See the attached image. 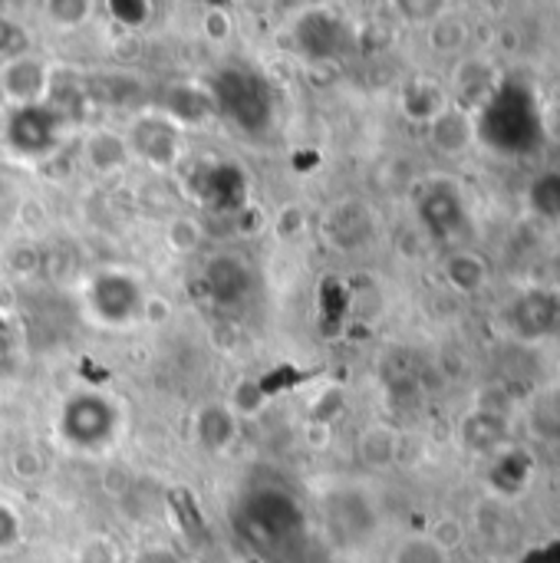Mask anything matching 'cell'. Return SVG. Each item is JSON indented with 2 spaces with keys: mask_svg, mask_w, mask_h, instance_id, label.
I'll return each mask as SVG.
<instances>
[{
  "mask_svg": "<svg viewBox=\"0 0 560 563\" xmlns=\"http://www.w3.org/2000/svg\"><path fill=\"white\" fill-rule=\"evenodd\" d=\"M116 405L96 392H83V395H73L64 412H60V432L70 445H80V448H100L106 441H113L116 435Z\"/></svg>",
  "mask_w": 560,
  "mask_h": 563,
  "instance_id": "obj_2",
  "label": "cell"
},
{
  "mask_svg": "<svg viewBox=\"0 0 560 563\" xmlns=\"http://www.w3.org/2000/svg\"><path fill=\"white\" fill-rule=\"evenodd\" d=\"M212 100L221 110V116H228L238 129L244 133H258L271 123V90L241 70H228L215 80L212 87Z\"/></svg>",
  "mask_w": 560,
  "mask_h": 563,
  "instance_id": "obj_1",
  "label": "cell"
},
{
  "mask_svg": "<svg viewBox=\"0 0 560 563\" xmlns=\"http://www.w3.org/2000/svg\"><path fill=\"white\" fill-rule=\"evenodd\" d=\"M205 31H208L215 41H221V37H225V31H228V18H225V14H208Z\"/></svg>",
  "mask_w": 560,
  "mask_h": 563,
  "instance_id": "obj_16",
  "label": "cell"
},
{
  "mask_svg": "<svg viewBox=\"0 0 560 563\" xmlns=\"http://www.w3.org/2000/svg\"><path fill=\"white\" fill-rule=\"evenodd\" d=\"M297 520H300L297 504L287 494L274 491V487H264V491H258V494H251L244 501V524L261 540H281V537H287L297 527Z\"/></svg>",
  "mask_w": 560,
  "mask_h": 563,
  "instance_id": "obj_4",
  "label": "cell"
},
{
  "mask_svg": "<svg viewBox=\"0 0 560 563\" xmlns=\"http://www.w3.org/2000/svg\"><path fill=\"white\" fill-rule=\"evenodd\" d=\"M428 540L448 553L452 547H458V543H461V524H458V520H452V517H445V520H438V524H435V530H432V537H428Z\"/></svg>",
  "mask_w": 560,
  "mask_h": 563,
  "instance_id": "obj_15",
  "label": "cell"
},
{
  "mask_svg": "<svg viewBox=\"0 0 560 563\" xmlns=\"http://www.w3.org/2000/svg\"><path fill=\"white\" fill-rule=\"evenodd\" d=\"M392 563H445V550L428 537H412L392 553Z\"/></svg>",
  "mask_w": 560,
  "mask_h": 563,
  "instance_id": "obj_11",
  "label": "cell"
},
{
  "mask_svg": "<svg viewBox=\"0 0 560 563\" xmlns=\"http://www.w3.org/2000/svg\"><path fill=\"white\" fill-rule=\"evenodd\" d=\"M0 87H4L8 100L21 106H37L41 93L47 90V67L27 54L18 60H8L4 70H0Z\"/></svg>",
  "mask_w": 560,
  "mask_h": 563,
  "instance_id": "obj_7",
  "label": "cell"
},
{
  "mask_svg": "<svg viewBox=\"0 0 560 563\" xmlns=\"http://www.w3.org/2000/svg\"><path fill=\"white\" fill-rule=\"evenodd\" d=\"M235 428H238V418H235V412L225 409V405H205V409L198 412V418H195V435H198V441H202L208 451L228 448L231 438H235Z\"/></svg>",
  "mask_w": 560,
  "mask_h": 563,
  "instance_id": "obj_9",
  "label": "cell"
},
{
  "mask_svg": "<svg viewBox=\"0 0 560 563\" xmlns=\"http://www.w3.org/2000/svg\"><path fill=\"white\" fill-rule=\"evenodd\" d=\"M21 533H24L21 514L11 504H0V550H14L21 543Z\"/></svg>",
  "mask_w": 560,
  "mask_h": 563,
  "instance_id": "obj_12",
  "label": "cell"
},
{
  "mask_svg": "<svg viewBox=\"0 0 560 563\" xmlns=\"http://www.w3.org/2000/svg\"><path fill=\"white\" fill-rule=\"evenodd\" d=\"M77 563H116V550H113V540L106 537H93L80 547V556Z\"/></svg>",
  "mask_w": 560,
  "mask_h": 563,
  "instance_id": "obj_14",
  "label": "cell"
},
{
  "mask_svg": "<svg viewBox=\"0 0 560 563\" xmlns=\"http://www.w3.org/2000/svg\"><path fill=\"white\" fill-rule=\"evenodd\" d=\"M90 307L103 323L123 326V323H133L139 317L142 290L129 274L106 271V274L93 277V284H90Z\"/></svg>",
  "mask_w": 560,
  "mask_h": 563,
  "instance_id": "obj_3",
  "label": "cell"
},
{
  "mask_svg": "<svg viewBox=\"0 0 560 563\" xmlns=\"http://www.w3.org/2000/svg\"><path fill=\"white\" fill-rule=\"evenodd\" d=\"M129 159V146L123 142V136L116 133H96L90 136L87 142V162L96 169V172H119Z\"/></svg>",
  "mask_w": 560,
  "mask_h": 563,
  "instance_id": "obj_10",
  "label": "cell"
},
{
  "mask_svg": "<svg viewBox=\"0 0 560 563\" xmlns=\"http://www.w3.org/2000/svg\"><path fill=\"white\" fill-rule=\"evenodd\" d=\"M110 14H113L119 24L139 27V24L149 21V4H146V0H116V4H110Z\"/></svg>",
  "mask_w": 560,
  "mask_h": 563,
  "instance_id": "obj_13",
  "label": "cell"
},
{
  "mask_svg": "<svg viewBox=\"0 0 560 563\" xmlns=\"http://www.w3.org/2000/svg\"><path fill=\"white\" fill-rule=\"evenodd\" d=\"M205 290L212 297V303L231 310L238 303H244V297L251 294V271L244 261L231 257V254H218L205 264Z\"/></svg>",
  "mask_w": 560,
  "mask_h": 563,
  "instance_id": "obj_6",
  "label": "cell"
},
{
  "mask_svg": "<svg viewBox=\"0 0 560 563\" xmlns=\"http://www.w3.org/2000/svg\"><path fill=\"white\" fill-rule=\"evenodd\" d=\"M133 146H136V152L142 156V159H149L152 165H169L172 159H175V152H179V139H175V133L169 129V126H162V123H156V119H146L139 129H136V136H133Z\"/></svg>",
  "mask_w": 560,
  "mask_h": 563,
  "instance_id": "obj_8",
  "label": "cell"
},
{
  "mask_svg": "<svg viewBox=\"0 0 560 563\" xmlns=\"http://www.w3.org/2000/svg\"><path fill=\"white\" fill-rule=\"evenodd\" d=\"M60 139V116L50 106H21L8 123V142L21 156H41L50 152V146Z\"/></svg>",
  "mask_w": 560,
  "mask_h": 563,
  "instance_id": "obj_5",
  "label": "cell"
}]
</instances>
